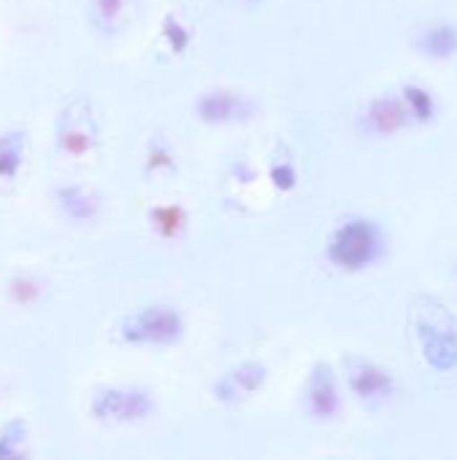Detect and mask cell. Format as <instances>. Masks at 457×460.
Here are the masks:
<instances>
[{"mask_svg": "<svg viewBox=\"0 0 457 460\" xmlns=\"http://www.w3.org/2000/svg\"><path fill=\"white\" fill-rule=\"evenodd\" d=\"M189 321L180 307L167 302L127 310L116 323V340L135 350H170L183 342Z\"/></svg>", "mask_w": 457, "mask_h": 460, "instance_id": "obj_1", "label": "cell"}, {"mask_svg": "<svg viewBox=\"0 0 457 460\" xmlns=\"http://www.w3.org/2000/svg\"><path fill=\"white\" fill-rule=\"evenodd\" d=\"M267 380H269L267 364L259 358H248V361L229 367L224 375H218L210 385V394L218 404L237 407V404L250 402L259 391H264Z\"/></svg>", "mask_w": 457, "mask_h": 460, "instance_id": "obj_7", "label": "cell"}, {"mask_svg": "<svg viewBox=\"0 0 457 460\" xmlns=\"http://www.w3.org/2000/svg\"><path fill=\"white\" fill-rule=\"evenodd\" d=\"M162 40L167 43V49H170L172 54H183V51L191 46L194 32H191V27L186 24V19H183L180 13L170 11V13L162 19Z\"/></svg>", "mask_w": 457, "mask_h": 460, "instance_id": "obj_19", "label": "cell"}, {"mask_svg": "<svg viewBox=\"0 0 457 460\" xmlns=\"http://www.w3.org/2000/svg\"><path fill=\"white\" fill-rule=\"evenodd\" d=\"M242 3H245V5H261L264 0H242Z\"/></svg>", "mask_w": 457, "mask_h": 460, "instance_id": "obj_22", "label": "cell"}, {"mask_svg": "<svg viewBox=\"0 0 457 460\" xmlns=\"http://www.w3.org/2000/svg\"><path fill=\"white\" fill-rule=\"evenodd\" d=\"M5 294L16 307H32L46 296V280L32 272H19L8 280Z\"/></svg>", "mask_w": 457, "mask_h": 460, "instance_id": "obj_14", "label": "cell"}, {"mask_svg": "<svg viewBox=\"0 0 457 460\" xmlns=\"http://www.w3.org/2000/svg\"><path fill=\"white\" fill-rule=\"evenodd\" d=\"M302 402L304 410L312 420L318 423H331L342 412V394H339V380L331 364L318 361L302 388Z\"/></svg>", "mask_w": 457, "mask_h": 460, "instance_id": "obj_8", "label": "cell"}, {"mask_svg": "<svg viewBox=\"0 0 457 460\" xmlns=\"http://www.w3.org/2000/svg\"><path fill=\"white\" fill-rule=\"evenodd\" d=\"M401 100H404L412 121H431L434 113H436V105H434L431 92L423 89V86H417V84H407L401 89Z\"/></svg>", "mask_w": 457, "mask_h": 460, "instance_id": "obj_20", "label": "cell"}, {"mask_svg": "<svg viewBox=\"0 0 457 460\" xmlns=\"http://www.w3.org/2000/svg\"><path fill=\"white\" fill-rule=\"evenodd\" d=\"M156 415V394L137 383H105L89 396V418L100 426L127 429Z\"/></svg>", "mask_w": 457, "mask_h": 460, "instance_id": "obj_2", "label": "cell"}, {"mask_svg": "<svg viewBox=\"0 0 457 460\" xmlns=\"http://www.w3.org/2000/svg\"><path fill=\"white\" fill-rule=\"evenodd\" d=\"M415 334L431 369L447 375L457 369V321L447 307L423 299V310H415Z\"/></svg>", "mask_w": 457, "mask_h": 460, "instance_id": "obj_4", "label": "cell"}, {"mask_svg": "<svg viewBox=\"0 0 457 460\" xmlns=\"http://www.w3.org/2000/svg\"><path fill=\"white\" fill-rule=\"evenodd\" d=\"M30 135L22 127L0 129V183H16L27 164Z\"/></svg>", "mask_w": 457, "mask_h": 460, "instance_id": "obj_12", "label": "cell"}, {"mask_svg": "<svg viewBox=\"0 0 457 460\" xmlns=\"http://www.w3.org/2000/svg\"><path fill=\"white\" fill-rule=\"evenodd\" d=\"M51 202H54L57 213L75 226H89V224H97L102 218V197L86 183L54 186Z\"/></svg>", "mask_w": 457, "mask_h": 460, "instance_id": "obj_10", "label": "cell"}, {"mask_svg": "<svg viewBox=\"0 0 457 460\" xmlns=\"http://www.w3.org/2000/svg\"><path fill=\"white\" fill-rule=\"evenodd\" d=\"M54 146L65 159H86L100 146V119L89 97H70L54 124Z\"/></svg>", "mask_w": 457, "mask_h": 460, "instance_id": "obj_5", "label": "cell"}, {"mask_svg": "<svg viewBox=\"0 0 457 460\" xmlns=\"http://www.w3.org/2000/svg\"><path fill=\"white\" fill-rule=\"evenodd\" d=\"M269 181H272V186L277 189V191H294L296 189V183H299V172H296V167H294V162H288V159H283V162H272V167H269Z\"/></svg>", "mask_w": 457, "mask_h": 460, "instance_id": "obj_21", "label": "cell"}, {"mask_svg": "<svg viewBox=\"0 0 457 460\" xmlns=\"http://www.w3.org/2000/svg\"><path fill=\"white\" fill-rule=\"evenodd\" d=\"M364 124L372 135H396L404 127H409L412 119L399 94V97H377L374 102H369L364 113Z\"/></svg>", "mask_w": 457, "mask_h": 460, "instance_id": "obj_11", "label": "cell"}, {"mask_svg": "<svg viewBox=\"0 0 457 460\" xmlns=\"http://www.w3.org/2000/svg\"><path fill=\"white\" fill-rule=\"evenodd\" d=\"M382 253V232L369 218L342 221L326 240V259L342 272H361Z\"/></svg>", "mask_w": 457, "mask_h": 460, "instance_id": "obj_3", "label": "cell"}, {"mask_svg": "<svg viewBox=\"0 0 457 460\" xmlns=\"http://www.w3.org/2000/svg\"><path fill=\"white\" fill-rule=\"evenodd\" d=\"M345 380H347L350 394L366 407L385 404L396 391V380L385 367L369 358H358V356L345 358Z\"/></svg>", "mask_w": 457, "mask_h": 460, "instance_id": "obj_9", "label": "cell"}, {"mask_svg": "<svg viewBox=\"0 0 457 460\" xmlns=\"http://www.w3.org/2000/svg\"><path fill=\"white\" fill-rule=\"evenodd\" d=\"M420 51L426 57H434V59H447L457 51V30L453 24H436V27H428L420 40H417Z\"/></svg>", "mask_w": 457, "mask_h": 460, "instance_id": "obj_15", "label": "cell"}, {"mask_svg": "<svg viewBox=\"0 0 457 460\" xmlns=\"http://www.w3.org/2000/svg\"><path fill=\"white\" fill-rule=\"evenodd\" d=\"M129 0H89V22L102 32H116Z\"/></svg>", "mask_w": 457, "mask_h": 460, "instance_id": "obj_17", "label": "cell"}, {"mask_svg": "<svg viewBox=\"0 0 457 460\" xmlns=\"http://www.w3.org/2000/svg\"><path fill=\"white\" fill-rule=\"evenodd\" d=\"M27 442H30V426L24 418H13L3 423L0 426V460L27 456Z\"/></svg>", "mask_w": 457, "mask_h": 460, "instance_id": "obj_16", "label": "cell"}, {"mask_svg": "<svg viewBox=\"0 0 457 460\" xmlns=\"http://www.w3.org/2000/svg\"><path fill=\"white\" fill-rule=\"evenodd\" d=\"M194 116L207 127H234L248 124L259 116V102L240 89L215 86L205 89L194 100Z\"/></svg>", "mask_w": 457, "mask_h": 460, "instance_id": "obj_6", "label": "cell"}, {"mask_svg": "<svg viewBox=\"0 0 457 460\" xmlns=\"http://www.w3.org/2000/svg\"><path fill=\"white\" fill-rule=\"evenodd\" d=\"M175 167H178V156H175L172 143L164 140L162 135L151 137L148 148H145V172L148 175H164V172H172Z\"/></svg>", "mask_w": 457, "mask_h": 460, "instance_id": "obj_18", "label": "cell"}, {"mask_svg": "<svg viewBox=\"0 0 457 460\" xmlns=\"http://www.w3.org/2000/svg\"><path fill=\"white\" fill-rule=\"evenodd\" d=\"M148 221H151V229L159 240L164 243H175L186 234L189 229V213L183 205L178 202H167V205H156L148 210Z\"/></svg>", "mask_w": 457, "mask_h": 460, "instance_id": "obj_13", "label": "cell"}]
</instances>
